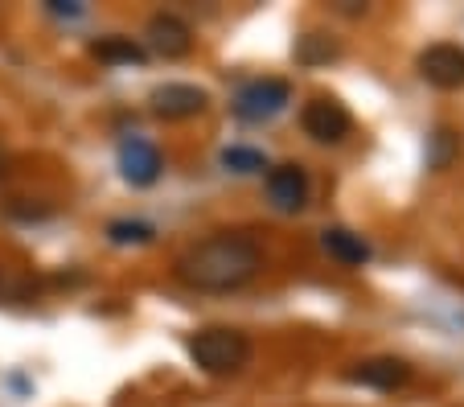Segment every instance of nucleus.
I'll use <instances>...</instances> for the list:
<instances>
[{
	"label": "nucleus",
	"mask_w": 464,
	"mask_h": 407,
	"mask_svg": "<svg viewBox=\"0 0 464 407\" xmlns=\"http://www.w3.org/2000/svg\"><path fill=\"white\" fill-rule=\"evenodd\" d=\"M263 267V251L251 235H210L177 256L173 272L193 293H235Z\"/></svg>",
	"instance_id": "f257e3e1"
},
{
	"label": "nucleus",
	"mask_w": 464,
	"mask_h": 407,
	"mask_svg": "<svg viewBox=\"0 0 464 407\" xmlns=\"http://www.w3.org/2000/svg\"><path fill=\"white\" fill-rule=\"evenodd\" d=\"M189 358L202 366L206 374L222 379V374H238L246 363H251V337L243 329H230V325H206L198 334H189L185 342Z\"/></svg>",
	"instance_id": "f03ea898"
},
{
	"label": "nucleus",
	"mask_w": 464,
	"mask_h": 407,
	"mask_svg": "<svg viewBox=\"0 0 464 407\" xmlns=\"http://www.w3.org/2000/svg\"><path fill=\"white\" fill-rule=\"evenodd\" d=\"M288 103H292V87L284 79H255L235 95V115L246 120V124H263V120H276Z\"/></svg>",
	"instance_id": "7ed1b4c3"
},
{
	"label": "nucleus",
	"mask_w": 464,
	"mask_h": 407,
	"mask_svg": "<svg viewBox=\"0 0 464 407\" xmlns=\"http://www.w3.org/2000/svg\"><path fill=\"white\" fill-rule=\"evenodd\" d=\"M300 124H304V132L313 136L316 144H342L345 136H350L353 120H350V111H345L337 99L316 95L313 103H304V111H300Z\"/></svg>",
	"instance_id": "20e7f679"
},
{
	"label": "nucleus",
	"mask_w": 464,
	"mask_h": 407,
	"mask_svg": "<svg viewBox=\"0 0 464 407\" xmlns=\"http://www.w3.org/2000/svg\"><path fill=\"white\" fill-rule=\"evenodd\" d=\"M420 74L436 91H460L464 87V45L436 42L420 53Z\"/></svg>",
	"instance_id": "39448f33"
},
{
	"label": "nucleus",
	"mask_w": 464,
	"mask_h": 407,
	"mask_svg": "<svg viewBox=\"0 0 464 407\" xmlns=\"http://www.w3.org/2000/svg\"><path fill=\"white\" fill-rule=\"evenodd\" d=\"M210 95L202 87H193V82H165L149 95V107L157 120H193L198 111H206Z\"/></svg>",
	"instance_id": "423d86ee"
},
{
	"label": "nucleus",
	"mask_w": 464,
	"mask_h": 407,
	"mask_svg": "<svg viewBox=\"0 0 464 407\" xmlns=\"http://www.w3.org/2000/svg\"><path fill=\"white\" fill-rule=\"evenodd\" d=\"M345 383L370 387V391H399L411 383V366L403 358H366V363H353L345 371Z\"/></svg>",
	"instance_id": "0eeeda50"
},
{
	"label": "nucleus",
	"mask_w": 464,
	"mask_h": 407,
	"mask_svg": "<svg viewBox=\"0 0 464 407\" xmlns=\"http://www.w3.org/2000/svg\"><path fill=\"white\" fill-rule=\"evenodd\" d=\"M267 198L280 214H296L308 206V173L300 165H276L267 169Z\"/></svg>",
	"instance_id": "6e6552de"
},
{
	"label": "nucleus",
	"mask_w": 464,
	"mask_h": 407,
	"mask_svg": "<svg viewBox=\"0 0 464 407\" xmlns=\"http://www.w3.org/2000/svg\"><path fill=\"white\" fill-rule=\"evenodd\" d=\"M120 173L128 186H152L160 178V152L144 136H128L120 141Z\"/></svg>",
	"instance_id": "1a4fd4ad"
},
{
	"label": "nucleus",
	"mask_w": 464,
	"mask_h": 407,
	"mask_svg": "<svg viewBox=\"0 0 464 407\" xmlns=\"http://www.w3.org/2000/svg\"><path fill=\"white\" fill-rule=\"evenodd\" d=\"M149 45L160 58H185L193 50V29L173 13H157L149 21Z\"/></svg>",
	"instance_id": "9d476101"
},
{
	"label": "nucleus",
	"mask_w": 464,
	"mask_h": 407,
	"mask_svg": "<svg viewBox=\"0 0 464 407\" xmlns=\"http://www.w3.org/2000/svg\"><path fill=\"white\" fill-rule=\"evenodd\" d=\"M321 247L329 251L337 264H345V267H362L370 259V243L362 239V235H353V230H345V227H329V230H324Z\"/></svg>",
	"instance_id": "9b49d317"
},
{
	"label": "nucleus",
	"mask_w": 464,
	"mask_h": 407,
	"mask_svg": "<svg viewBox=\"0 0 464 407\" xmlns=\"http://www.w3.org/2000/svg\"><path fill=\"white\" fill-rule=\"evenodd\" d=\"M91 53L107 66H144V58H149L144 45L131 42V37H103V42L91 45Z\"/></svg>",
	"instance_id": "f8f14e48"
},
{
	"label": "nucleus",
	"mask_w": 464,
	"mask_h": 407,
	"mask_svg": "<svg viewBox=\"0 0 464 407\" xmlns=\"http://www.w3.org/2000/svg\"><path fill=\"white\" fill-rule=\"evenodd\" d=\"M337 53H342V45L329 42L324 34H308V37H300L296 42V63H304V66L329 63V58H337Z\"/></svg>",
	"instance_id": "ddd939ff"
},
{
	"label": "nucleus",
	"mask_w": 464,
	"mask_h": 407,
	"mask_svg": "<svg viewBox=\"0 0 464 407\" xmlns=\"http://www.w3.org/2000/svg\"><path fill=\"white\" fill-rule=\"evenodd\" d=\"M456 149H460V141H456V132H448V128H440L436 136H431V152H428V165L431 169H448L456 157Z\"/></svg>",
	"instance_id": "4468645a"
},
{
	"label": "nucleus",
	"mask_w": 464,
	"mask_h": 407,
	"mask_svg": "<svg viewBox=\"0 0 464 407\" xmlns=\"http://www.w3.org/2000/svg\"><path fill=\"white\" fill-rule=\"evenodd\" d=\"M222 165L235 169V173H259V169H267V160L255 149H227L222 152Z\"/></svg>",
	"instance_id": "2eb2a0df"
},
{
	"label": "nucleus",
	"mask_w": 464,
	"mask_h": 407,
	"mask_svg": "<svg viewBox=\"0 0 464 407\" xmlns=\"http://www.w3.org/2000/svg\"><path fill=\"white\" fill-rule=\"evenodd\" d=\"M107 239L111 243H149L152 239V227L149 222H111V227H107Z\"/></svg>",
	"instance_id": "dca6fc26"
}]
</instances>
